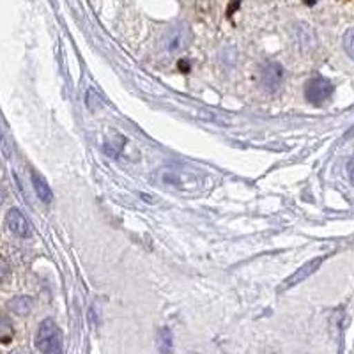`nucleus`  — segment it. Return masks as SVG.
<instances>
[{
	"label": "nucleus",
	"instance_id": "1",
	"mask_svg": "<svg viewBox=\"0 0 354 354\" xmlns=\"http://www.w3.org/2000/svg\"><path fill=\"white\" fill-rule=\"evenodd\" d=\"M36 347L41 354H62L64 340H62L61 328L57 326L55 321L46 319L41 322L36 335Z\"/></svg>",
	"mask_w": 354,
	"mask_h": 354
},
{
	"label": "nucleus",
	"instance_id": "2",
	"mask_svg": "<svg viewBox=\"0 0 354 354\" xmlns=\"http://www.w3.org/2000/svg\"><path fill=\"white\" fill-rule=\"evenodd\" d=\"M192 43V30L186 24H177L170 27L161 37V48L167 53H179Z\"/></svg>",
	"mask_w": 354,
	"mask_h": 354
},
{
	"label": "nucleus",
	"instance_id": "3",
	"mask_svg": "<svg viewBox=\"0 0 354 354\" xmlns=\"http://www.w3.org/2000/svg\"><path fill=\"white\" fill-rule=\"evenodd\" d=\"M335 87L331 84V80L328 78H314L305 85V94L306 100L315 106H321L326 100H330V96L333 94Z\"/></svg>",
	"mask_w": 354,
	"mask_h": 354
},
{
	"label": "nucleus",
	"instance_id": "4",
	"mask_svg": "<svg viewBox=\"0 0 354 354\" xmlns=\"http://www.w3.org/2000/svg\"><path fill=\"white\" fill-rule=\"evenodd\" d=\"M322 262H324V257H317V259H312V261L305 262V264H303L298 271H294L289 278H286V280H283L282 286L278 287V290L282 292V290H289V289H292L294 286L301 283L303 280H306L308 277H312V274H314L315 271L321 268Z\"/></svg>",
	"mask_w": 354,
	"mask_h": 354
},
{
	"label": "nucleus",
	"instance_id": "5",
	"mask_svg": "<svg viewBox=\"0 0 354 354\" xmlns=\"http://www.w3.org/2000/svg\"><path fill=\"white\" fill-rule=\"evenodd\" d=\"M6 223H8L9 230L12 234H17L18 238H30L32 236V229H30V223L27 221V218L21 214L20 209H9L6 214Z\"/></svg>",
	"mask_w": 354,
	"mask_h": 354
},
{
	"label": "nucleus",
	"instance_id": "6",
	"mask_svg": "<svg viewBox=\"0 0 354 354\" xmlns=\"http://www.w3.org/2000/svg\"><path fill=\"white\" fill-rule=\"evenodd\" d=\"M283 80V69L280 64H266L262 68V84L268 91H277Z\"/></svg>",
	"mask_w": 354,
	"mask_h": 354
},
{
	"label": "nucleus",
	"instance_id": "7",
	"mask_svg": "<svg viewBox=\"0 0 354 354\" xmlns=\"http://www.w3.org/2000/svg\"><path fill=\"white\" fill-rule=\"evenodd\" d=\"M32 185H34V189H36L37 197H39L41 201L52 202V198H53L52 188L48 186V183L44 181V177H41L39 174L32 172Z\"/></svg>",
	"mask_w": 354,
	"mask_h": 354
},
{
	"label": "nucleus",
	"instance_id": "8",
	"mask_svg": "<svg viewBox=\"0 0 354 354\" xmlns=\"http://www.w3.org/2000/svg\"><path fill=\"white\" fill-rule=\"evenodd\" d=\"M158 349L161 354H172V333L167 328H161L158 335Z\"/></svg>",
	"mask_w": 354,
	"mask_h": 354
},
{
	"label": "nucleus",
	"instance_id": "9",
	"mask_svg": "<svg viewBox=\"0 0 354 354\" xmlns=\"http://www.w3.org/2000/svg\"><path fill=\"white\" fill-rule=\"evenodd\" d=\"M30 305H32V301L28 298H17V299H12L11 303H9V308L15 310L17 314L20 315H25L30 312Z\"/></svg>",
	"mask_w": 354,
	"mask_h": 354
},
{
	"label": "nucleus",
	"instance_id": "10",
	"mask_svg": "<svg viewBox=\"0 0 354 354\" xmlns=\"http://www.w3.org/2000/svg\"><path fill=\"white\" fill-rule=\"evenodd\" d=\"M344 48H346L347 55L354 59V30H347L344 34Z\"/></svg>",
	"mask_w": 354,
	"mask_h": 354
}]
</instances>
